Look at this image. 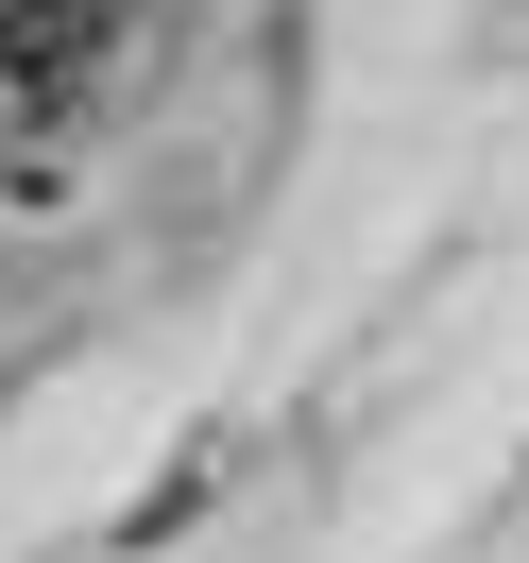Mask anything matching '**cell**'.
Here are the masks:
<instances>
[{"label":"cell","mask_w":529,"mask_h":563,"mask_svg":"<svg viewBox=\"0 0 529 563\" xmlns=\"http://www.w3.org/2000/svg\"><path fill=\"white\" fill-rule=\"evenodd\" d=\"M18 358H35V274L0 256V376H18Z\"/></svg>","instance_id":"obj_2"},{"label":"cell","mask_w":529,"mask_h":563,"mask_svg":"<svg viewBox=\"0 0 529 563\" xmlns=\"http://www.w3.org/2000/svg\"><path fill=\"white\" fill-rule=\"evenodd\" d=\"M154 69H172V0H0V188L69 206Z\"/></svg>","instance_id":"obj_1"}]
</instances>
